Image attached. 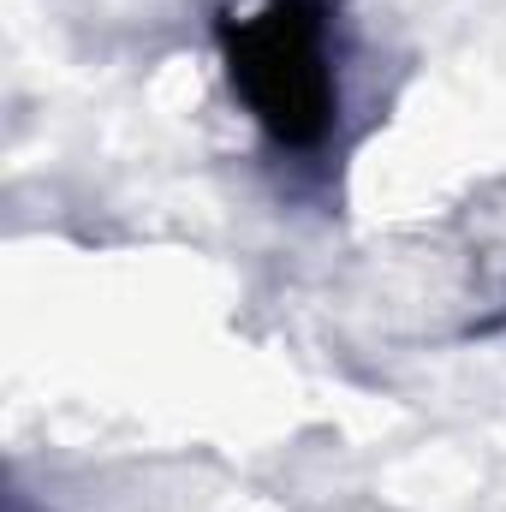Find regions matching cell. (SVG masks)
Segmentation results:
<instances>
[{"instance_id": "cell-1", "label": "cell", "mask_w": 506, "mask_h": 512, "mask_svg": "<svg viewBox=\"0 0 506 512\" xmlns=\"http://www.w3.org/2000/svg\"><path fill=\"white\" fill-rule=\"evenodd\" d=\"M227 78L256 126L286 149H316L334 126L328 6L322 0H256L221 18Z\"/></svg>"}]
</instances>
